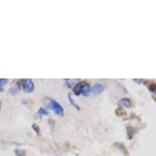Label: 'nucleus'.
Returning a JSON list of instances; mask_svg holds the SVG:
<instances>
[{"label":"nucleus","mask_w":156,"mask_h":156,"mask_svg":"<svg viewBox=\"0 0 156 156\" xmlns=\"http://www.w3.org/2000/svg\"><path fill=\"white\" fill-rule=\"evenodd\" d=\"M119 103L120 105H123L124 107H125V108H129V107H131V105H132L131 100H129L128 98H127V97L121 98L119 100Z\"/></svg>","instance_id":"423d86ee"},{"label":"nucleus","mask_w":156,"mask_h":156,"mask_svg":"<svg viewBox=\"0 0 156 156\" xmlns=\"http://www.w3.org/2000/svg\"><path fill=\"white\" fill-rule=\"evenodd\" d=\"M15 154L16 156H25L26 155V153L25 150H21V149H16L15 150Z\"/></svg>","instance_id":"9d476101"},{"label":"nucleus","mask_w":156,"mask_h":156,"mask_svg":"<svg viewBox=\"0 0 156 156\" xmlns=\"http://www.w3.org/2000/svg\"><path fill=\"white\" fill-rule=\"evenodd\" d=\"M19 90H20V88L16 85V87H13V88H10V90H9V93L11 94V95H16L17 92H19Z\"/></svg>","instance_id":"1a4fd4ad"},{"label":"nucleus","mask_w":156,"mask_h":156,"mask_svg":"<svg viewBox=\"0 0 156 156\" xmlns=\"http://www.w3.org/2000/svg\"><path fill=\"white\" fill-rule=\"evenodd\" d=\"M20 84H16V85L20 88L24 90L25 92L26 93H31L34 91V83L33 82L32 79H21L20 80Z\"/></svg>","instance_id":"7ed1b4c3"},{"label":"nucleus","mask_w":156,"mask_h":156,"mask_svg":"<svg viewBox=\"0 0 156 156\" xmlns=\"http://www.w3.org/2000/svg\"><path fill=\"white\" fill-rule=\"evenodd\" d=\"M45 102H46V104L48 106V108L51 109L52 111L55 113L56 115H57L58 116H64V108L59 102H57L56 100L52 99L50 97H46L45 98Z\"/></svg>","instance_id":"f257e3e1"},{"label":"nucleus","mask_w":156,"mask_h":156,"mask_svg":"<svg viewBox=\"0 0 156 156\" xmlns=\"http://www.w3.org/2000/svg\"><path fill=\"white\" fill-rule=\"evenodd\" d=\"M135 82H136V83H141V82H142V80L141 79H133Z\"/></svg>","instance_id":"ddd939ff"},{"label":"nucleus","mask_w":156,"mask_h":156,"mask_svg":"<svg viewBox=\"0 0 156 156\" xmlns=\"http://www.w3.org/2000/svg\"><path fill=\"white\" fill-rule=\"evenodd\" d=\"M68 99H69V100L70 101V104L72 105H74V107H75V108H76L77 110H79V106L78 105H76L75 103H74V100H73L72 98H71V96H70V93L68 94Z\"/></svg>","instance_id":"9b49d317"},{"label":"nucleus","mask_w":156,"mask_h":156,"mask_svg":"<svg viewBox=\"0 0 156 156\" xmlns=\"http://www.w3.org/2000/svg\"><path fill=\"white\" fill-rule=\"evenodd\" d=\"M32 128L34 129V131L36 132L37 134H39L40 133V128L39 126L36 124H34L32 125Z\"/></svg>","instance_id":"f8f14e48"},{"label":"nucleus","mask_w":156,"mask_h":156,"mask_svg":"<svg viewBox=\"0 0 156 156\" xmlns=\"http://www.w3.org/2000/svg\"><path fill=\"white\" fill-rule=\"evenodd\" d=\"M104 85L102 84H95L93 85V87L92 88V92L94 94H100L101 92L104 91Z\"/></svg>","instance_id":"20e7f679"},{"label":"nucleus","mask_w":156,"mask_h":156,"mask_svg":"<svg viewBox=\"0 0 156 156\" xmlns=\"http://www.w3.org/2000/svg\"><path fill=\"white\" fill-rule=\"evenodd\" d=\"M8 83V79H0V92H3L4 87Z\"/></svg>","instance_id":"6e6552de"},{"label":"nucleus","mask_w":156,"mask_h":156,"mask_svg":"<svg viewBox=\"0 0 156 156\" xmlns=\"http://www.w3.org/2000/svg\"><path fill=\"white\" fill-rule=\"evenodd\" d=\"M38 114L41 116H45V115H48L49 112H48V109L44 108V107H40L38 110Z\"/></svg>","instance_id":"0eeeda50"},{"label":"nucleus","mask_w":156,"mask_h":156,"mask_svg":"<svg viewBox=\"0 0 156 156\" xmlns=\"http://www.w3.org/2000/svg\"><path fill=\"white\" fill-rule=\"evenodd\" d=\"M73 91H74V95H76V96L83 95L84 96H88L92 92V88H91L90 84L87 82H79L74 88H73Z\"/></svg>","instance_id":"f03ea898"},{"label":"nucleus","mask_w":156,"mask_h":156,"mask_svg":"<svg viewBox=\"0 0 156 156\" xmlns=\"http://www.w3.org/2000/svg\"><path fill=\"white\" fill-rule=\"evenodd\" d=\"M1 108H2V104H1V102H0V110H1Z\"/></svg>","instance_id":"4468645a"},{"label":"nucleus","mask_w":156,"mask_h":156,"mask_svg":"<svg viewBox=\"0 0 156 156\" xmlns=\"http://www.w3.org/2000/svg\"><path fill=\"white\" fill-rule=\"evenodd\" d=\"M79 82V79H65V84L69 88H74Z\"/></svg>","instance_id":"39448f33"}]
</instances>
